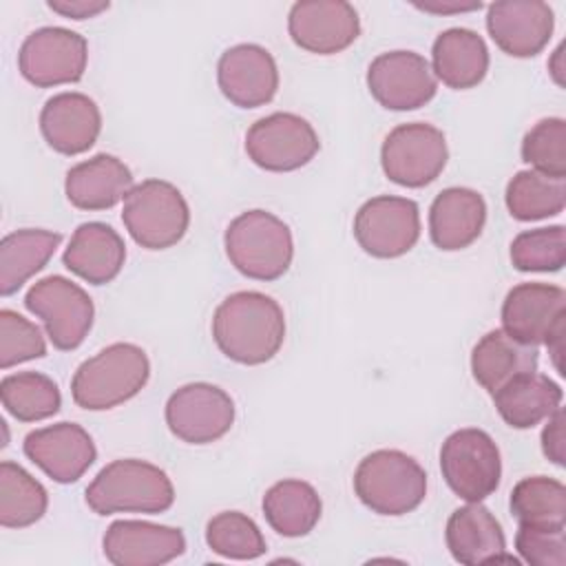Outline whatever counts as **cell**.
Masks as SVG:
<instances>
[{
    "instance_id": "obj_8",
    "label": "cell",
    "mask_w": 566,
    "mask_h": 566,
    "mask_svg": "<svg viewBox=\"0 0 566 566\" xmlns=\"http://www.w3.org/2000/svg\"><path fill=\"white\" fill-rule=\"evenodd\" d=\"M440 471L447 486L458 497L467 502H482L500 486V449L482 429H458L449 433L440 447Z\"/></svg>"
},
{
    "instance_id": "obj_2",
    "label": "cell",
    "mask_w": 566,
    "mask_h": 566,
    "mask_svg": "<svg viewBox=\"0 0 566 566\" xmlns=\"http://www.w3.org/2000/svg\"><path fill=\"white\" fill-rule=\"evenodd\" d=\"M175 502V486L164 469L137 458L108 462L86 486V504L97 515L164 513Z\"/></svg>"
},
{
    "instance_id": "obj_20",
    "label": "cell",
    "mask_w": 566,
    "mask_h": 566,
    "mask_svg": "<svg viewBox=\"0 0 566 566\" xmlns=\"http://www.w3.org/2000/svg\"><path fill=\"white\" fill-rule=\"evenodd\" d=\"M104 555L115 566H161L186 551L181 528L144 520H117L102 539Z\"/></svg>"
},
{
    "instance_id": "obj_40",
    "label": "cell",
    "mask_w": 566,
    "mask_h": 566,
    "mask_svg": "<svg viewBox=\"0 0 566 566\" xmlns=\"http://www.w3.org/2000/svg\"><path fill=\"white\" fill-rule=\"evenodd\" d=\"M546 420L548 422L542 431V451L553 464L564 467V460H566V433H564L566 416H564V409L559 407Z\"/></svg>"
},
{
    "instance_id": "obj_32",
    "label": "cell",
    "mask_w": 566,
    "mask_h": 566,
    "mask_svg": "<svg viewBox=\"0 0 566 566\" xmlns=\"http://www.w3.org/2000/svg\"><path fill=\"white\" fill-rule=\"evenodd\" d=\"M506 208L517 221H539L555 217L566 206V179L537 170H520L506 186Z\"/></svg>"
},
{
    "instance_id": "obj_4",
    "label": "cell",
    "mask_w": 566,
    "mask_h": 566,
    "mask_svg": "<svg viewBox=\"0 0 566 566\" xmlns=\"http://www.w3.org/2000/svg\"><path fill=\"white\" fill-rule=\"evenodd\" d=\"M223 245L234 270L254 281L281 279L294 256V239L287 223L259 208L241 212L230 221Z\"/></svg>"
},
{
    "instance_id": "obj_3",
    "label": "cell",
    "mask_w": 566,
    "mask_h": 566,
    "mask_svg": "<svg viewBox=\"0 0 566 566\" xmlns=\"http://www.w3.org/2000/svg\"><path fill=\"white\" fill-rule=\"evenodd\" d=\"M148 376L150 363L139 345L113 343L75 369L71 396L86 411L113 409L137 396Z\"/></svg>"
},
{
    "instance_id": "obj_19",
    "label": "cell",
    "mask_w": 566,
    "mask_h": 566,
    "mask_svg": "<svg viewBox=\"0 0 566 566\" xmlns=\"http://www.w3.org/2000/svg\"><path fill=\"white\" fill-rule=\"evenodd\" d=\"M553 9L542 0H500L486 9L491 40L513 57H533L551 40Z\"/></svg>"
},
{
    "instance_id": "obj_6",
    "label": "cell",
    "mask_w": 566,
    "mask_h": 566,
    "mask_svg": "<svg viewBox=\"0 0 566 566\" xmlns=\"http://www.w3.org/2000/svg\"><path fill=\"white\" fill-rule=\"evenodd\" d=\"M502 329L526 345H546L555 369L566 334V292L553 283H520L509 290L502 303Z\"/></svg>"
},
{
    "instance_id": "obj_31",
    "label": "cell",
    "mask_w": 566,
    "mask_h": 566,
    "mask_svg": "<svg viewBox=\"0 0 566 566\" xmlns=\"http://www.w3.org/2000/svg\"><path fill=\"white\" fill-rule=\"evenodd\" d=\"M49 506L46 489L20 464L0 462V524L24 528L42 520Z\"/></svg>"
},
{
    "instance_id": "obj_29",
    "label": "cell",
    "mask_w": 566,
    "mask_h": 566,
    "mask_svg": "<svg viewBox=\"0 0 566 566\" xmlns=\"http://www.w3.org/2000/svg\"><path fill=\"white\" fill-rule=\"evenodd\" d=\"M62 241L60 232L24 228L9 232L0 241V294L18 292L55 254Z\"/></svg>"
},
{
    "instance_id": "obj_15",
    "label": "cell",
    "mask_w": 566,
    "mask_h": 566,
    "mask_svg": "<svg viewBox=\"0 0 566 566\" xmlns=\"http://www.w3.org/2000/svg\"><path fill=\"white\" fill-rule=\"evenodd\" d=\"M367 88L389 111H413L433 99L438 80L424 55L416 51H387L371 60Z\"/></svg>"
},
{
    "instance_id": "obj_36",
    "label": "cell",
    "mask_w": 566,
    "mask_h": 566,
    "mask_svg": "<svg viewBox=\"0 0 566 566\" xmlns=\"http://www.w3.org/2000/svg\"><path fill=\"white\" fill-rule=\"evenodd\" d=\"M511 263L520 272H557L566 263V230L548 226L520 232L511 243Z\"/></svg>"
},
{
    "instance_id": "obj_7",
    "label": "cell",
    "mask_w": 566,
    "mask_h": 566,
    "mask_svg": "<svg viewBox=\"0 0 566 566\" xmlns=\"http://www.w3.org/2000/svg\"><path fill=\"white\" fill-rule=\"evenodd\" d=\"M122 221L133 241L146 250L177 245L190 226V208L177 186L144 179L124 199Z\"/></svg>"
},
{
    "instance_id": "obj_42",
    "label": "cell",
    "mask_w": 566,
    "mask_h": 566,
    "mask_svg": "<svg viewBox=\"0 0 566 566\" xmlns=\"http://www.w3.org/2000/svg\"><path fill=\"white\" fill-rule=\"evenodd\" d=\"M416 7L422 9V11H429V13H462V11L480 9L482 4L480 2L462 4V2H438V0H431V2H416Z\"/></svg>"
},
{
    "instance_id": "obj_37",
    "label": "cell",
    "mask_w": 566,
    "mask_h": 566,
    "mask_svg": "<svg viewBox=\"0 0 566 566\" xmlns=\"http://www.w3.org/2000/svg\"><path fill=\"white\" fill-rule=\"evenodd\" d=\"M522 159L537 172L566 179V122L539 119L522 139Z\"/></svg>"
},
{
    "instance_id": "obj_11",
    "label": "cell",
    "mask_w": 566,
    "mask_h": 566,
    "mask_svg": "<svg viewBox=\"0 0 566 566\" xmlns=\"http://www.w3.org/2000/svg\"><path fill=\"white\" fill-rule=\"evenodd\" d=\"M88 62L84 35L64 27H42L29 33L18 53L22 77L40 88L80 82Z\"/></svg>"
},
{
    "instance_id": "obj_34",
    "label": "cell",
    "mask_w": 566,
    "mask_h": 566,
    "mask_svg": "<svg viewBox=\"0 0 566 566\" xmlns=\"http://www.w3.org/2000/svg\"><path fill=\"white\" fill-rule=\"evenodd\" d=\"M511 513L520 524L564 526L566 524V486L548 475L520 480L511 491Z\"/></svg>"
},
{
    "instance_id": "obj_12",
    "label": "cell",
    "mask_w": 566,
    "mask_h": 566,
    "mask_svg": "<svg viewBox=\"0 0 566 566\" xmlns=\"http://www.w3.org/2000/svg\"><path fill=\"white\" fill-rule=\"evenodd\" d=\"M358 245L376 259L407 254L420 239V210L413 199L378 195L367 199L354 217Z\"/></svg>"
},
{
    "instance_id": "obj_17",
    "label": "cell",
    "mask_w": 566,
    "mask_h": 566,
    "mask_svg": "<svg viewBox=\"0 0 566 566\" xmlns=\"http://www.w3.org/2000/svg\"><path fill=\"white\" fill-rule=\"evenodd\" d=\"M22 449L57 484L77 482L97 458L93 438L75 422H57L29 431Z\"/></svg>"
},
{
    "instance_id": "obj_35",
    "label": "cell",
    "mask_w": 566,
    "mask_h": 566,
    "mask_svg": "<svg viewBox=\"0 0 566 566\" xmlns=\"http://www.w3.org/2000/svg\"><path fill=\"white\" fill-rule=\"evenodd\" d=\"M206 542L212 553L228 559H256L268 551L261 528L241 511H221L210 517Z\"/></svg>"
},
{
    "instance_id": "obj_26",
    "label": "cell",
    "mask_w": 566,
    "mask_h": 566,
    "mask_svg": "<svg viewBox=\"0 0 566 566\" xmlns=\"http://www.w3.org/2000/svg\"><path fill=\"white\" fill-rule=\"evenodd\" d=\"M431 71L449 88H473L489 71V49L480 33L453 27L433 40Z\"/></svg>"
},
{
    "instance_id": "obj_5",
    "label": "cell",
    "mask_w": 566,
    "mask_h": 566,
    "mask_svg": "<svg viewBox=\"0 0 566 566\" xmlns=\"http://www.w3.org/2000/svg\"><path fill=\"white\" fill-rule=\"evenodd\" d=\"M354 493L378 515H405L422 504L427 473L405 451L378 449L358 462Z\"/></svg>"
},
{
    "instance_id": "obj_10",
    "label": "cell",
    "mask_w": 566,
    "mask_h": 566,
    "mask_svg": "<svg viewBox=\"0 0 566 566\" xmlns=\"http://www.w3.org/2000/svg\"><path fill=\"white\" fill-rule=\"evenodd\" d=\"M449 159L444 133L424 122L400 124L382 142L380 166L389 181L422 188L438 179Z\"/></svg>"
},
{
    "instance_id": "obj_33",
    "label": "cell",
    "mask_w": 566,
    "mask_h": 566,
    "mask_svg": "<svg viewBox=\"0 0 566 566\" xmlns=\"http://www.w3.org/2000/svg\"><path fill=\"white\" fill-rule=\"evenodd\" d=\"M2 407L20 422H38L51 418L62 407L57 385L40 371L7 374L0 380Z\"/></svg>"
},
{
    "instance_id": "obj_27",
    "label": "cell",
    "mask_w": 566,
    "mask_h": 566,
    "mask_svg": "<svg viewBox=\"0 0 566 566\" xmlns=\"http://www.w3.org/2000/svg\"><path fill=\"white\" fill-rule=\"evenodd\" d=\"M539 352L535 345H526L504 329H491L484 334L471 352V371L480 387L489 394L515 376L537 371Z\"/></svg>"
},
{
    "instance_id": "obj_39",
    "label": "cell",
    "mask_w": 566,
    "mask_h": 566,
    "mask_svg": "<svg viewBox=\"0 0 566 566\" xmlns=\"http://www.w3.org/2000/svg\"><path fill=\"white\" fill-rule=\"evenodd\" d=\"M515 548L526 564L533 566H566L564 526L520 524Z\"/></svg>"
},
{
    "instance_id": "obj_28",
    "label": "cell",
    "mask_w": 566,
    "mask_h": 566,
    "mask_svg": "<svg viewBox=\"0 0 566 566\" xmlns=\"http://www.w3.org/2000/svg\"><path fill=\"white\" fill-rule=\"evenodd\" d=\"M500 418L513 429H533L562 405V387L544 374L515 376L491 394Z\"/></svg>"
},
{
    "instance_id": "obj_13",
    "label": "cell",
    "mask_w": 566,
    "mask_h": 566,
    "mask_svg": "<svg viewBox=\"0 0 566 566\" xmlns=\"http://www.w3.org/2000/svg\"><path fill=\"white\" fill-rule=\"evenodd\" d=\"M321 142L307 119L294 113H272L245 133V153L263 170L290 172L310 164Z\"/></svg>"
},
{
    "instance_id": "obj_9",
    "label": "cell",
    "mask_w": 566,
    "mask_h": 566,
    "mask_svg": "<svg viewBox=\"0 0 566 566\" xmlns=\"http://www.w3.org/2000/svg\"><path fill=\"white\" fill-rule=\"evenodd\" d=\"M24 305L31 314L42 318L46 336L53 347L62 352L80 347L93 327L95 307L91 296L77 283L60 274L35 281L24 296Z\"/></svg>"
},
{
    "instance_id": "obj_21",
    "label": "cell",
    "mask_w": 566,
    "mask_h": 566,
    "mask_svg": "<svg viewBox=\"0 0 566 566\" xmlns=\"http://www.w3.org/2000/svg\"><path fill=\"white\" fill-rule=\"evenodd\" d=\"M40 130L55 153H86L102 130L99 106L84 93H57L49 97L40 111Z\"/></svg>"
},
{
    "instance_id": "obj_23",
    "label": "cell",
    "mask_w": 566,
    "mask_h": 566,
    "mask_svg": "<svg viewBox=\"0 0 566 566\" xmlns=\"http://www.w3.org/2000/svg\"><path fill=\"white\" fill-rule=\"evenodd\" d=\"M486 203L478 190L444 188L429 208V237L436 248L455 252L469 248L484 228Z\"/></svg>"
},
{
    "instance_id": "obj_18",
    "label": "cell",
    "mask_w": 566,
    "mask_h": 566,
    "mask_svg": "<svg viewBox=\"0 0 566 566\" xmlns=\"http://www.w3.org/2000/svg\"><path fill=\"white\" fill-rule=\"evenodd\" d=\"M217 82L226 99L239 108H256L279 91V69L268 49L243 42L221 53L217 64Z\"/></svg>"
},
{
    "instance_id": "obj_30",
    "label": "cell",
    "mask_w": 566,
    "mask_h": 566,
    "mask_svg": "<svg viewBox=\"0 0 566 566\" xmlns=\"http://www.w3.org/2000/svg\"><path fill=\"white\" fill-rule=\"evenodd\" d=\"M263 515L283 537H303L321 520L323 502L316 489L303 480H281L263 495Z\"/></svg>"
},
{
    "instance_id": "obj_22",
    "label": "cell",
    "mask_w": 566,
    "mask_h": 566,
    "mask_svg": "<svg viewBox=\"0 0 566 566\" xmlns=\"http://www.w3.org/2000/svg\"><path fill=\"white\" fill-rule=\"evenodd\" d=\"M444 539L451 557L467 566L500 559L515 562L504 553L506 537L502 524L480 502H469L467 506H460L449 515Z\"/></svg>"
},
{
    "instance_id": "obj_41",
    "label": "cell",
    "mask_w": 566,
    "mask_h": 566,
    "mask_svg": "<svg viewBox=\"0 0 566 566\" xmlns=\"http://www.w3.org/2000/svg\"><path fill=\"white\" fill-rule=\"evenodd\" d=\"M46 4L51 11H55L64 18H71V20L95 18L111 7L108 0H49Z\"/></svg>"
},
{
    "instance_id": "obj_1",
    "label": "cell",
    "mask_w": 566,
    "mask_h": 566,
    "mask_svg": "<svg viewBox=\"0 0 566 566\" xmlns=\"http://www.w3.org/2000/svg\"><path fill=\"white\" fill-rule=\"evenodd\" d=\"M212 338L226 358L239 365H263L272 360L283 345V310L263 292H234L214 310Z\"/></svg>"
},
{
    "instance_id": "obj_24",
    "label": "cell",
    "mask_w": 566,
    "mask_h": 566,
    "mask_svg": "<svg viewBox=\"0 0 566 566\" xmlns=\"http://www.w3.org/2000/svg\"><path fill=\"white\" fill-rule=\"evenodd\" d=\"M124 261V239L102 221L77 226L62 254L64 268L93 285L111 283L122 272Z\"/></svg>"
},
{
    "instance_id": "obj_25",
    "label": "cell",
    "mask_w": 566,
    "mask_h": 566,
    "mask_svg": "<svg viewBox=\"0 0 566 566\" xmlns=\"http://www.w3.org/2000/svg\"><path fill=\"white\" fill-rule=\"evenodd\" d=\"M133 190L130 168L115 155L99 153L69 168L66 199L80 210H108Z\"/></svg>"
},
{
    "instance_id": "obj_38",
    "label": "cell",
    "mask_w": 566,
    "mask_h": 566,
    "mask_svg": "<svg viewBox=\"0 0 566 566\" xmlns=\"http://www.w3.org/2000/svg\"><path fill=\"white\" fill-rule=\"evenodd\" d=\"M46 340L42 329L13 310H0V367L9 369L18 363L42 358Z\"/></svg>"
},
{
    "instance_id": "obj_14",
    "label": "cell",
    "mask_w": 566,
    "mask_h": 566,
    "mask_svg": "<svg viewBox=\"0 0 566 566\" xmlns=\"http://www.w3.org/2000/svg\"><path fill=\"white\" fill-rule=\"evenodd\" d=\"M234 422V402L228 391L210 382H188L170 394L166 424L188 444H210L223 438Z\"/></svg>"
},
{
    "instance_id": "obj_16",
    "label": "cell",
    "mask_w": 566,
    "mask_h": 566,
    "mask_svg": "<svg viewBox=\"0 0 566 566\" xmlns=\"http://www.w3.org/2000/svg\"><path fill=\"white\" fill-rule=\"evenodd\" d=\"M287 31L303 51L334 55L356 42L360 18L345 0H301L287 13Z\"/></svg>"
}]
</instances>
